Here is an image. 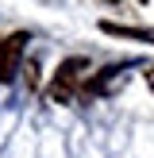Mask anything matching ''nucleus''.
<instances>
[{
	"label": "nucleus",
	"instance_id": "3",
	"mask_svg": "<svg viewBox=\"0 0 154 158\" xmlns=\"http://www.w3.org/2000/svg\"><path fill=\"white\" fill-rule=\"evenodd\" d=\"M146 85H150V93H154V69H150V73H146Z\"/></svg>",
	"mask_w": 154,
	"mask_h": 158
},
{
	"label": "nucleus",
	"instance_id": "1",
	"mask_svg": "<svg viewBox=\"0 0 154 158\" xmlns=\"http://www.w3.org/2000/svg\"><path fill=\"white\" fill-rule=\"evenodd\" d=\"M85 69V58H66L62 62V69H58V77L50 81V97L54 100H73V81H77V73Z\"/></svg>",
	"mask_w": 154,
	"mask_h": 158
},
{
	"label": "nucleus",
	"instance_id": "2",
	"mask_svg": "<svg viewBox=\"0 0 154 158\" xmlns=\"http://www.w3.org/2000/svg\"><path fill=\"white\" fill-rule=\"evenodd\" d=\"M23 43H27V35H8L4 46H0V81H12L15 77V66H19V54H23Z\"/></svg>",
	"mask_w": 154,
	"mask_h": 158
}]
</instances>
